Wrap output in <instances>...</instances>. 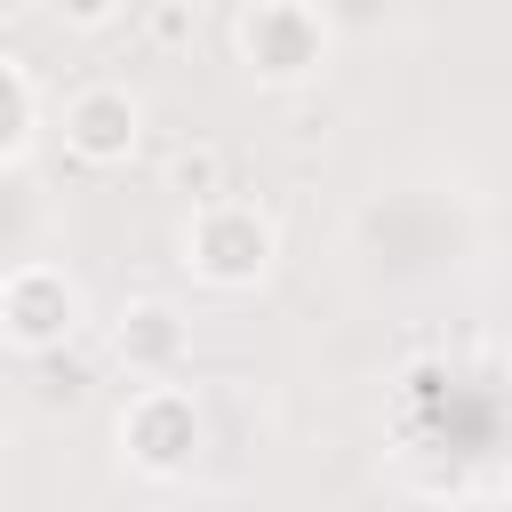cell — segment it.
Here are the masks:
<instances>
[{
  "label": "cell",
  "mask_w": 512,
  "mask_h": 512,
  "mask_svg": "<svg viewBox=\"0 0 512 512\" xmlns=\"http://www.w3.org/2000/svg\"><path fill=\"white\" fill-rule=\"evenodd\" d=\"M80 328V288L56 272V264H24L0 280V336L24 344V352H48Z\"/></svg>",
  "instance_id": "cell-3"
},
{
  "label": "cell",
  "mask_w": 512,
  "mask_h": 512,
  "mask_svg": "<svg viewBox=\"0 0 512 512\" xmlns=\"http://www.w3.org/2000/svg\"><path fill=\"white\" fill-rule=\"evenodd\" d=\"M56 16H64V24H112L120 0H56Z\"/></svg>",
  "instance_id": "cell-9"
},
{
  "label": "cell",
  "mask_w": 512,
  "mask_h": 512,
  "mask_svg": "<svg viewBox=\"0 0 512 512\" xmlns=\"http://www.w3.org/2000/svg\"><path fill=\"white\" fill-rule=\"evenodd\" d=\"M184 264L216 288H248L272 264V216H256L248 200H200L184 224Z\"/></svg>",
  "instance_id": "cell-1"
},
{
  "label": "cell",
  "mask_w": 512,
  "mask_h": 512,
  "mask_svg": "<svg viewBox=\"0 0 512 512\" xmlns=\"http://www.w3.org/2000/svg\"><path fill=\"white\" fill-rule=\"evenodd\" d=\"M152 40H184V0H152Z\"/></svg>",
  "instance_id": "cell-10"
},
{
  "label": "cell",
  "mask_w": 512,
  "mask_h": 512,
  "mask_svg": "<svg viewBox=\"0 0 512 512\" xmlns=\"http://www.w3.org/2000/svg\"><path fill=\"white\" fill-rule=\"evenodd\" d=\"M120 440H128V456H136L144 472H176V464L192 456V440H200L192 392H176V384H144V392L128 400V416H120Z\"/></svg>",
  "instance_id": "cell-4"
},
{
  "label": "cell",
  "mask_w": 512,
  "mask_h": 512,
  "mask_svg": "<svg viewBox=\"0 0 512 512\" xmlns=\"http://www.w3.org/2000/svg\"><path fill=\"white\" fill-rule=\"evenodd\" d=\"M112 352H120L136 376H160V368H176V352H184V320H176L168 304H128L120 328H112Z\"/></svg>",
  "instance_id": "cell-6"
},
{
  "label": "cell",
  "mask_w": 512,
  "mask_h": 512,
  "mask_svg": "<svg viewBox=\"0 0 512 512\" xmlns=\"http://www.w3.org/2000/svg\"><path fill=\"white\" fill-rule=\"evenodd\" d=\"M136 136H144V104H136L128 88H112V80H96V88H80V96L64 104V144H72L88 168L128 160Z\"/></svg>",
  "instance_id": "cell-5"
},
{
  "label": "cell",
  "mask_w": 512,
  "mask_h": 512,
  "mask_svg": "<svg viewBox=\"0 0 512 512\" xmlns=\"http://www.w3.org/2000/svg\"><path fill=\"white\" fill-rule=\"evenodd\" d=\"M24 128H32V88H24L16 56H0V160L24 144Z\"/></svg>",
  "instance_id": "cell-7"
},
{
  "label": "cell",
  "mask_w": 512,
  "mask_h": 512,
  "mask_svg": "<svg viewBox=\"0 0 512 512\" xmlns=\"http://www.w3.org/2000/svg\"><path fill=\"white\" fill-rule=\"evenodd\" d=\"M176 192L184 200H224V160L200 144V152H176Z\"/></svg>",
  "instance_id": "cell-8"
},
{
  "label": "cell",
  "mask_w": 512,
  "mask_h": 512,
  "mask_svg": "<svg viewBox=\"0 0 512 512\" xmlns=\"http://www.w3.org/2000/svg\"><path fill=\"white\" fill-rule=\"evenodd\" d=\"M16 8H24V0H0V16H16Z\"/></svg>",
  "instance_id": "cell-11"
},
{
  "label": "cell",
  "mask_w": 512,
  "mask_h": 512,
  "mask_svg": "<svg viewBox=\"0 0 512 512\" xmlns=\"http://www.w3.org/2000/svg\"><path fill=\"white\" fill-rule=\"evenodd\" d=\"M240 56H248L256 80H304V72H320V56H328L320 0H256L240 16Z\"/></svg>",
  "instance_id": "cell-2"
}]
</instances>
